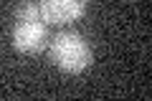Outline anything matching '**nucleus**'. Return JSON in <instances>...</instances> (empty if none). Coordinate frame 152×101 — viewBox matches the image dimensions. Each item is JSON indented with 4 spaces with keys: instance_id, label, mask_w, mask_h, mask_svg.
Returning a JSON list of instances; mask_svg holds the SVG:
<instances>
[{
    "instance_id": "nucleus-1",
    "label": "nucleus",
    "mask_w": 152,
    "mask_h": 101,
    "mask_svg": "<svg viewBox=\"0 0 152 101\" xmlns=\"http://www.w3.org/2000/svg\"><path fill=\"white\" fill-rule=\"evenodd\" d=\"M13 48L20 53H38L46 46V18L38 8V0H26L20 3L13 18Z\"/></svg>"
},
{
    "instance_id": "nucleus-2",
    "label": "nucleus",
    "mask_w": 152,
    "mask_h": 101,
    "mask_svg": "<svg viewBox=\"0 0 152 101\" xmlns=\"http://www.w3.org/2000/svg\"><path fill=\"white\" fill-rule=\"evenodd\" d=\"M48 58L66 73H81L91 63V46L76 31H64L48 43Z\"/></svg>"
},
{
    "instance_id": "nucleus-3",
    "label": "nucleus",
    "mask_w": 152,
    "mask_h": 101,
    "mask_svg": "<svg viewBox=\"0 0 152 101\" xmlns=\"http://www.w3.org/2000/svg\"><path fill=\"white\" fill-rule=\"evenodd\" d=\"M89 0H38L46 23H74L86 13Z\"/></svg>"
}]
</instances>
